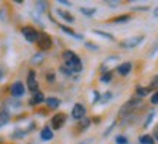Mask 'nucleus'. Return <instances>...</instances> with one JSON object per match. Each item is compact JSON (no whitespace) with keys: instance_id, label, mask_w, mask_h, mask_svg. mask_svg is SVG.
<instances>
[{"instance_id":"f257e3e1","label":"nucleus","mask_w":158,"mask_h":144,"mask_svg":"<svg viewBox=\"0 0 158 144\" xmlns=\"http://www.w3.org/2000/svg\"><path fill=\"white\" fill-rule=\"evenodd\" d=\"M63 59H64V63H66L64 66H66L69 71H72V72H81L82 68H84L81 58H79L75 52H72V50L63 52Z\"/></svg>"},{"instance_id":"f03ea898","label":"nucleus","mask_w":158,"mask_h":144,"mask_svg":"<svg viewBox=\"0 0 158 144\" xmlns=\"http://www.w3.org/2000/svg\"><path fill=\"white\" fill-rule=\"evenodd\" d=\"M141 100L139 98H132V100H129L127 103H124L122 107H120V110H118V115L120 116H129L133 110L138 107V106H141Z\"/></svg>"},{"instance_id":"7ed1b4c3","label":"nucleus","mask_w":158,"mask_h":144,"mask_svg":"<svg viewBox=\"0 0 158 144\" xmlns=\"http://www.w3.org/2000/svg\"><path fill=\"white\" fill-rule=\"evenodd\" d=\"M21 33H22V35L25 37V40L29 41V43H37V40H38V34H40V33L34 28V27H29V25L22 27Z\"/></svg>"},{"instance_id":"20e7f679","label":"nucleus","mask_w":158,"mask_h":144,"mask_svg":"<svg viewBox=\"0 0 158 144\" xmlns=\"http://www.w3.org/2000/svg\"><path fill=\"white\" fill-rule=\"evenodd\" d=\"M145 40V37L143 35H135V37H129V38H126L120 43V47H123V49H133V47L139 46L142 41Z\"/></svg>"},{"instance_id":"39448f33","label":"nucleus","mask_w":158,"mask_h":144,"mask_svg":"<svg viewBox=\"0 0 158 144\" xmlns=\"http://www.w3.org/2000/svg\"><path fill=\"white\" fill-rule=\"evenodd\" d=\"M37 43H38V47L41 50H48L53 46V40H51V37L47 33H40Z\"/></svg>"},{"instance_id":"423d86ee","label":"nucleus","mask_w":158,"mask_h":144,"mask_svg":"<svg viewBox=\"0 0 158 144\" xmlns=\"http://www.w3.org/2000/svg\"><path fill=\"white\" fill-rule=\"evenodd\" d=\"M10 94L13 97H22L25 94V85H23L21 81H16L10 85Z\"/></svg>"},{"instance_id":"0eeeda50","label":"nucleus","mask_w":158,"mask_h":144,"mask_svg":"<svg viewBox=\"0 0 158 144\" xmlns=\"http://www.w3.org/2000/svg\"><path fill=\"white\" fill-rule=\"evenodd\" d=\"M64 122H66V115L64 113H57L51 119V127L54 128V129H60L64 125Z\"/></svg>"},{"instance_id":"6e6552de","label":"nucleus","mask_w":158,"mask_h":144,"mask_svg":"<svg viewBox=\"0 0 158 144\" xmlns=\"http://www.w3.org/2000/svg\"><path fill=\"white\" fill-rule=\"evenodd\" d=\"M27 82H28V88L32 93L38 91V82L35 80V71H29L28 72V80H27Z\"/></svg>"},{"instance_id":"1a4fd4ad","label":"nucleus","mask_w":158,"mask_h":144,"mask_svg":"<svg viewBox=\"0 0 158 144\" xmlns=\"http://www.w3.org/2000/svg\"><path fill=\"white\" fill-rule=\"evenodd\" d=\"M85 112H86V110H85L84 106L81 103H76L73 106V109H72V116H73V119H79V121H81L85 116Z\"/></svg>"},{"instance_id":"9d476101","label":"nucleus","mask_w":158,"mask_h":144,"mask_svg":"<svg viewBox=\"0 0 158 144\" xmlns=\"http://www.w3.org/2000/svg\"><path fill=\"white\" fill-rule=\"evenodd\" d=\"M57 15L62 18L63 21H66L68 24H73L75 22V18L72 13H69V12L66 11H62V9H57Z\"/></svg>"},{"instance_id":"9b49d317","label":"nucleus","mask_w":158,"mask_h":144,"mask_svg":"<svg viewBox=\"0 0 158 144\" xmlns=\"http://www.w3.org/2000/svg\"><path fill=\"white\" fill-rule=\"evenodd\" d=\"M43 102H45L44 94H43L41 91H37V93H34V96H32V98L29 100V104H32V106H37V104L43 103Z\"/></svg>"},{"instance_id":"f8f14e48","label":"nucleus","mask_w":158,"mask_h":144,"mask_svg":"<svg viewBox=\"0 0 158 144\" xmlns=\"http://www.w3.org/2000/svg\"><path fill=\"white\" fill-rule=\"evenodd\" d=\"M132 71V63L130 62H124V63H120L117 66V72L120 75H127Z\"/></svg>"},{"instance_id":"ddd939ff","label":"nucleus","mask_w":158,"mask_h":144,"mask_svg":"<svg viewBox=\"0 0 158 144\" xmlns=\"http://www.w3.org/2000/svg\"><path fill=\"white\" fill-rule=\"evenodd\" d=\"M45 103H47L48 109H57L60 106V100L57 97H48V98H45Z\"/></svg>"},{"instance_id":"4468645a","label":"nucleus","mask_w":158,"mask_h":144,"mask_svg":"<svg viewBox=\"0 0 158 144\" xmlns=\"http://www.w3.org/2000/svg\"><path fill=\"white\" fill-rule=\"evenodd\" d=\"M53 138V131H51L48 127H45L41 129V140L43 141H50Z\"/></svg>"},{"instance_id":"2eb2a0df","label":"nucleus","mask_w":158,"mask_h":144,"mask_svg":"<svg viewBox=\"0 0 158 144\" xmlns=\"http://www.w3.org/2000/svg\"><path fill=\"white\" fill-rule=\"evenodd\" d=\"M60 29H62V31H64V33H66L68 35H70V37H75V38H78V40H82V35L75 34V31H73V29L68 28L66 25H60Z\"/></svg>"},{"instance_id":"dca6fc26","label":"nucleus","mask_w":158,"mask_h":144,"mask_svg":"<svg viewBox=\"0 0 158 144\" xmlns=\"http://www.w3.org/2000/svg\"><path fill=\"white\" fill-rule=\"evenodd\" d=\"M113 98V94L110 91L107 93H104V94H100V100H98V103H101V104H106L107 102H110Z\"/></svg>"},{"instance_id":"f3484780","label":"nucleus","mask_w":158,"mask_h":144,"mask_svg":"<svg viewBox=\"0 0 158 144\" xmlns=\"http://www.w3.org/2000/svg\"><path fill=\"white\" fill-rule=\"evenodd\" d=\"M94 34H97V35H100V37H102V38H107V40H111V41H114V37L111 34H107L106 31H101V29H94L92 31Z\"/></svg>"},{"instance_id":"a211bd4d","label":"nucleus","mask_w":158,"mask_h":144,"mask_svg":"<svg viewBox=\"0 0 158 144\" xmlns=\"http://www.w3.org/2000/svg\"><path fill=\"white\" fill-rule=\"evenodd\" d=\"M114 24H123V22H129L130 21V15H120L117 18H113L111 19Z\"/></svg>"},{"instance_id":"6ab92c4d","label":"nucleus","mask_w":158,"mask_h":144,"mask_svg":"<svg viewBox=\"0 0 158 144\" xmlns=\"http://www.w3.org/2000/svg\"><path fill=\"white\" fill-rule=\"evenodd\" d=\"M111 80H113V72H111V71H108V72H106V74L101 75V80L100 81H101L102 84H108Z\"/></svg>"},{"instance_id":"aec40b11","label":"nucleus","mask_w":158,"mask_h":144,"mask_svg":"<svg viewBox=\"0 0 158 144\" xmlns=\"http://www.w3.org/2000/svg\"><path fill=\"white\" fill-rule=\"evenodd\" d=\"M141 144H155V140L152 138V135H142L139 138Z\"/></svg>"},{"instance_id":"412c9836","label":"nucleus","mask_w":158,"mask_h":144,"mask_svg":"<svg viewBox=\"0 0 158 144\" xmlns=\"http://www.w3.org/2000/svg\"><path fill=\"white\" fill-rule=\"evenodd\" d=\"M149 91H151V90H149L148 87H138V88H136V94H138L139 97H143V96H147Z\"/></svg>"},{"instance_id":"4be33fe9","label":"nucleus","mask_w":158,"mask_h":144,"mask_svg":"<svg viewBox=\"0 0 158 144\" xmlns=\"http://www.w3.org/2000/svg\"><path fill=\"white\" fill-rule=\"evenodd\" d=\"M79 11H81V13H84L86 16H91V15L95 13V7H81Z\"/></svg>"},{"instance_id":"5701e85b","label":"nucleus","mask_w":158,"mask_h":144,"mask_svg":"<svg viewBox=\"0 0 158 144\" xmlns=\"http://www.w3.org/2000/svg\"><path fill=\"white\" fill-rule=\"evenodd\" d=\"M35 6H37V11L41 12V13L47 11V2H37Z\"/></svg>"},{"instance_id":"b1692460","label":"nucleus","mask_w":158,"mask_h":144,"mask_svg":"<svg viewBox=\"0 0 158 144\" xmlns=\"http://www.w3.org/2000/svg\"><path fill=\"white\" fill-rule=\"evenodd\" d=\"M25 134H27V131H19V129H16L15 133L12 134V138H13V140H19V138H22Z\"/></svg>"},{"instance_id":"393cba45","label":"nucleus","mask_w":158,"mask_h":144,"mask_svg":"<svg viewBox=\"0 0 158 144\" xmlns=\"http://www.w3.org/2000/svg\"><path fill=\"white\" fill-rule=\"evenodd\" d=\"M7 121H9V113H7V112H2V113H0V125L7 124Z\"/></svg>"},{"instance_id":"a878e982","label":"nucleus","mask_w":158,"mask_h":144,"mask_svg":"<svg viewBox=\"0 0 158 144\" xmlns=\"http://www.w3.org/2000/svg\"><path fill=\"white\" fill-rule=\"evenodd\" d=\"M43 60H44V55H43V53H37L31 62H32V63H40V62H43Z\"/></svg>"},{"instance_id":"bb28decb","label":"nucleus","mask_w":158,"mask_h":144,"mask_svg":"<svg viewBox=\"0 0 158 144\" xmlns=\"http://www.w3.org/2000/svg\"><path fill=\"white\" fill-rule=\"evenodd\" d=\"M89 125H91L89 119H86V118H82V119H81V129H82V131H84V129H86Z\"/></svg>"},{"instance_id":"cd10ccee","label":"nucleus","mask_w":158,"mask_h":144,"mask_svg":"<svg viewBox=\"0 0 158 144\" xmlns=\"http://www.w3.org/2000/svg\"><path fill=\"white\" fill-rule=\"evenodd\" d=\"M154 116H155V112H151V113H149V115H148L147 121H145V124H143V128H148V127H149V124H151V122H152Z\"/></svg>"},{"instance_id":"c85d7f7f","label":"nucleus","mask_w":158,"mask_h":144,"mask_svg":"<svg viewBox=\"0 0 158 144\" xmlns=\"http://www.w3.org/2000/svg\"><path fill=\"white\" fill-rule=\"evenodd\" d=\"M116 144H127V138L124 135H117L116 137Z\"/></svg>"},{"instance_id":"c756f323","label":"nucleus","mask_w":158,"mask_h":144,"mask_svg":"<svg viewBox=\"0 0 158 144\" xmlns=\"http://www.w3.org/2000/svg\"><path fill=\"white\" fill-rule=\"evenodd\" d=\"M151 103H152V104H158V91L152 94V97H151Z\"/></svg>"},{"instance_id":"7c9ffc66","label":"nucleus","mask_w":158,"mask_h":144,"mask_svg":"<svg viewBox=\"0 0 158 144\" xmlns=\"http://www.w3.org/2000/svg\"><path fill=\"white\" fill-rule=\"evenodd\" d=\"M60 71H62L64 75H72V74H73V72H72V71H69L66 66H62V68H60Z\"/></svg>"},{"instance_id":"2f4dec72","label":"nucleus","mask_w":158,"mask_h":144,"mask_svg":"<svg viewBox=\"0 0 158 144\" xmlns=\"http://www.w3.org/2000/svg\"><path fill=\"white\" fill-rule=\"evenodd\" d=\"M118 3H120V2H117V0H116V2H106V5L110 6V7H116Z\"/></svg>"},{"instance_id":"473e14b6","label":"nucleus","mask_w":158,"mask_h":144,"mask_svg":"<svg viewBox=\"0 0 158 144\" xmlns=\"http://www.w3.org/2000/svg\"><path fill=\"white\" fill-rule=\"evenodd\" d=\"M47 81H48V82H53V81H54V74H47Z\"/></svg>"},{"instance_id":"72a5a7b5","label":"nucleus","mask_w":158,"mask_h":144,"mask_svg":"<svg viewBox=\"0 0 158 144\" xmlns=\"http://www.w3.org/2000/svg\"><path fill=\"white\" fill-rule=\"evenodd\" d=\"M59 3H60V5H64V6H72V3L68 2V0H59Z\"/></svg>"},{"instance_id":"f704fd0d","label":"nucleus","mask_w":158,"mask_h":144,"mask_svg":"<svg viewBox=\"0 0 158 144\" xmlns=\"http://www.w3.org/2000/svg\"><path fill=\"white\" fill-rule=\"evenodd\" d=\"M152 85H154V87H158V75L152 80Z\"/></svg>"},{"instance_id":"c9c22d12","label":"nucleus","mask_w":158,"mask_h":144,"mask_svg":"<svg viewBox=\"0 0 158 144\" xmlns=\"http://www.w3.org/2000/svg\"><path fill=\"white\" fill-rule=\"evenodd\" d=\"M85 46L88 47V49H89V47H91V49H94V50H97V47H95V46H92V43H86Z\"/></svg>"},{"instance_id":"e433bc0d","label":"nucleus","mask_w":158,"mask_h":144,"mask_svg":"<svg viewBox=\"0 0 158 144\" xmlns=\"http://www.w3.org/2000/svg\"><path fill=\"white\" fill-rule=\"evenodd\" d=\"M152 138H155L158 141V129H155V133H154V137H152Z\"/></svg>"},{"instance_id":"4c0bfd02","label":"nucleus","mask_w":158,"mask_h":144,"mask_svg":"<svg viewBox=\"0 0 158 144\" xmlns=\"http://www.w3.org/2000/svg\"><path fill=\"white\" fill-rule=\"evenodd\" d=\"M154 16L158 18V7H155V11H154Z\"/></svg>"},{"instance_id":"58836bf2","label":"nucleus","mask_w":158,"mask_h":144,"mask_svg":"<svg viewBox=\"0 0 158 144\" xmlns=\"http://www.w3.org/2000/svg\"><path fill=\"white\" fill-rule=\"evenodd\" d=\"M2 78H3V71L0 69V81H2Z\"/></svg>"},{"instance_id":"ea45409f","label":"nucleus","mask_w":158,"mask_h":144,"mask_svg":"<svg viewBox=\"0 0 158 144\" xmlns=\"http://www.w3.org/2000/svg\"><path fill=\"white\" fill-rule=\"evenodd\" d=\"M157 129H158V128H157Z\"/></svg>"},{"instance_id":"a19ab883","label":"nucleus","mask_w":158,"mask_h":144,"mask_svg":"<svg viewBox=\"0 0 158 144\" xmlns=\"http://www.w3.org/2000/svg\"><path fill=\"white\" fill-rule=\"evenodd\" d=\"M82 144H84V143H82Z\"/></svg>"}]
</instances>
